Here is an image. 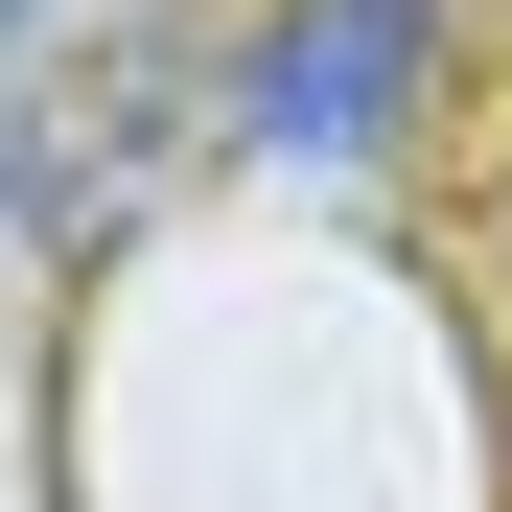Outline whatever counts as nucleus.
Listing matches in <instances>:
<instances>
[{
    "instance_id": "2",
    "label": "nucleus",
    "mask_w": 512,
    "mask_h": 512,
    "mask_svg": "<svg viewBox=\"0 0 512 512\" xmlns=\"http://www.w3.org/2000/svg\"><path fill=\"white\" fill-rule=\"evenodd\" d=\"M419 70H443V0H280V24L210 70V117L256 163H373L419 117Z\"/></svg>"
},
{
    "instance_id": "1",
    "label": "nucleus",
    "mask_w": 512,
    "mask_h": 512,
    "mask_svg": "<svg viewBox=\"0 0 512 512\" xmlns=\"http://www.w3.org/2000/svg\"><path fill=\"white\" fill-rule=\"evenodd\" d=\"M187 94H210L187 0H117L94 47L0 70V210H47V233H117V210L163 187V140H187Z\"/></svg>"
}]
</instances>
